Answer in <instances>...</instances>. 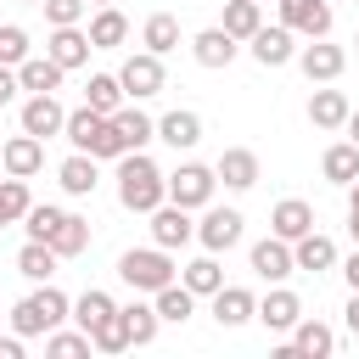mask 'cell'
<instances>
[{
	"mask_svg": "<svg viewBox=\"0 0 359 359\" xmlns=\"http://www.w3.org/2000/svg\"><path fill=\"white\" fill-rule=\"evenodd\" d=\"M118 202L129 213H151L157 202H168V174L146 151H123L118 157Z\"/></svg>",
	"mask_w": 359,
	"mask_h": 359,
	"instance_id": "6da1fadb",
	"label": "cell"
},
{
	"mask_svg": "<svg viewBox=\"0 0 359 359\" xmlns=\"http://www.w3.org/2000/svg\"><path fill=\"white\" fill-rule=\"evenodd\" d=\"M62 135L73 140V151H90L95 163L101 157H123V140H118V129H112V118L107 112H95V107H73L67 112V123H62Z\"/></svg>",
	"mask_w": 359,
	"mask_h": 359,
	"instance_id": "7a4b0ae2",
	"label": "cell"
},
{
	"mask_svg": "<svg viewBox=\"0 0 359 359\" xmlns=\"http://www.w3.org/2000/svg\"><path fill=\"white\" fill-rule=\"evenodd\" d=\"M67 314H73V303H67V297H62L50 280H39V292H28V297L11 309V331L28 342V337H45V331H56Z\"/></svg>",
	"mask_w": 359,
	"mask_h": 359,
	"instance_id": "3957f363",
	"label": "cell"
},
{
	"mask_svg": "<svg viewBox=\"0 0 359 359\" xmlns=\"http://www.w3.org/2000/svg\"><path fill=\"white\" fill-rule=\"evenodd\" d=\"M118 280L151 297L157 286H168V280H180V269H174V252L151 241V247H129V252L118 258Z\"/></svg>",
	"mask_w": 359,
	"mask_h": 359,
	"instance_id": "277c9868",
	"label": "cell"
},
{
	"mask_svg": "<svg viewBox=\"0 0 359 359\" xmlns=\"http://www.w3.org/2000/svg\"><path fill=\"white\" fill-rule=\"evenodd\" d=\"M213 191H219V174L208 168V163H180L174 174H168V202H180V208H208L213 202Z\"/></svg>",
	"mask_w": 359,
	"mask_h": 359,
	"instance_id": "5b68a950",
	"label": "cell"
},
{
	"mask_svg": "<svg viewBox=\"0 0 359 359\" xmlns=\"http://www.w3.org/2000/svg\"><path fill=\"white\" fill-rule=\"evenodd\" d=\"M241 230H247V219L236 213V208H202V219H196V241L208 247V252H230V247H241Z\"/></svg>",
	"mask_w": 359,
	"mask_h": 359,
	"instance_id": "8992f818",
	"label": "cell"
},
{
	"mask_svg": "<svg viewBox=\"0 0 359 359\" xmlns=\"http://www.w3.org/2000/svg\"><path fill=\"white\" fill-rule=\"evenodd\" d=\"M118 84H123V95L129 101H146V95H157L168 79H163V56H151V50H135V56H123V67H118Z\"/></svg>",
	"mask_w": 359,
	"mask_h": 359,
	"instance_id": "52a82bcc",
	"label": "cell"
},
{
	"mask_svg": "<svg viewBox=\"0 0 359 359\" xmlns=\"http://www.w3.org/2000/svg\"><path fill=\"white\" fill-rule=\"evenodd\" d=\"M292 62L303 67V79H309V84H331V79H342L348 50H342V45H331V39H309V45H303Z\"/></svg>",
	"mask_w": 359,
	"mask_h": 359,
	"instance_id": "ba28073f",
	"label": "cell"
},
{
	"mask_svg": "<svg viewBox=\"0 0 359 359\" xmlns=\"http://www.w3.org/2000/svg\"><path fill=\"white\" fill-rule=\"evenodd\" d=\"M146 219H151V241L168 247V252L185 247V241H196V219H191V208H180V202H157Z\"/></svg>",
	"mask_w": 359,
	"mask_h": 359,
	"instance_id": "9c48e42d",
	"label": "cell"
},
{
	"mask_svg": "<svg viewBox=\"0 0 359 359\" xmlns=\"http://www.w3.org/2000/svg\"><path fill=\"white\" fill-rule=\"evenodd\" d=\"M0 168L17 174V180H34V174L45 168V140L28 135V129H17L11 140H0Z\"/></svg>",
	"mask_w": 359,
	"mask_h": 359,
	"instance_id": "30bf717a",
	"label": "cell"
},
{
	"mask_svg": "<svg viewBox=\"0 0 359 359\" xmlns=\"http://www.w3.org/2000/svg\"><path fill=\"white\" fill-rule=\"evenodd\" d=\"M280 22L297 39H325L331 34V0H280Z\"/></svg>",
	"mask_w": 359,
	"mask_h": 359,
	"instance_id": "8fae6325",
	"label": "cell"
},
{
	"mask_svg": "<svg viewBox=\"0 0 359 359\" xmlns=\"http://www.w3.org/2000/svg\"><path fill=\"white\" fill-rule=\"evenodd\" d=\"M247 264H252V275L258 280H286V275H297V264H292V241H280V236H264V241H252V252H247Z\"/></svg>",
	"mask_w": 359,
	"mask_h": 359,
	"instance_id": "7c38bea8",
	"label": "cell"
},
{
	"mask_svg": "<svg viewBox=\"0 0 359 359\" xmlns=\"http://www.w3.org/2000/svg\"><path fill=\"white\" fill-rule=\"evenodd\" d=\"M247 50H252L258 67H286V62L297 56V34H292L286 22H275V28H258V34L247 39Z\"/></svg>",
	"mask_w": 359,
	"mask_h": 359,
	"instance_id": "4fadbf2b",
	"label": "cell"
},
{
	"mask_svg": "<svg viewBox=\"0 0 359 359\" xmlns=\"http://www.w3.org/2000/svg\"><path fill=\"white\" fill-rule=\"evenodd\" d=\"M17 123H22L28 135L50 140V135H62V123H67V107L56 101V90H50V95H28V101H22V112H17Z\"/></svg>",
	"mask_w": 359,
	"mask_h": 359,
	"instance_id": "5bb4252c",
	"label": "cell"
},
{
	"mask_svg": "<svg viewBox=\"0 0 359 359\" xmlns=\"http://www.w3.org/2000/svg\"><path fill=\"white\" fill-rule=\"evenodd\" d=\"M213 174L224 180V191H252L264 168H258V151H247V146H224L219 163H213Z\"/></svg>",
	"mask_w": 359,
	"mask_h": 359,
	"instance_id": "9a60e30c",
	"label": "cell"
},
{
	"mask_svg": "<svg viewBox=\"0 0 359 359\" xmlns=\"http://www.w3.org/2000/svg\"><path fill=\"white\" fill-rule=\"evenodd\" d=\"M252 320H264V331H292V325L303 320V297L286 292V286L275 280L269 297H258V314H252Z\"/></svg>",
	"mask_w": 359,
	"mask_h": 359,
	"instance_id": "2e32d148",
	"label": "cell"
},
{
	"mask_svg": "<svg viewBox=\"0 0 359 359\" xmlns=\"http://www.w3.org/2000/svg\"><path fill=\"white\" fill-rule=\"evenodd\" d=\"M292 359H325V353H337V331L325 325V320H314V314H303L297 325H292Z\"/></svg>",
	"mask_w": 359,
	"mask_h": 359,
	"instance_id": "e0dca14e",
	"label": "cell"
},
{
	"mask_svg": "<svg viewBox=\"0 0 359 359\" xmlns=\"http://www.w3.org/2000/svg\"><path fill=\"white\" fill-rule=\"evenodd\" d=\"M45 56H50L62 73H73V67H84V62H90V34H84L79 22H73V28H50Z\"/></svg>",
	"mask_w": 359,
	"mask_h": 359,
	"instance_id": "ac0fdd59",
	"label": "cell"
},
{
	"mask_svg": "<svg viewBox=\"0 0 359 359\" xmlns=\"http://www.w3.org/2000/svg\"><path fill=\"white\" fill-rule=\"evenodd\" d=\"M236 50H241V39H230L219 22H213V28H202V34L191 39L196 67H213V73H219V67H230V62H236Z\"/></svg>",
	"mask_w": 359,
	"mask_h": 359,
	"instance_id": "d6986e66",
	"label": "cell"
},
{
	"mask_svg": "<svg viewBox=\"0 0 359 359\" xmlns=\"http://www.w3.org/2000/svg\"><path fill=\"white\" fill-rule=\"evenodd\" d=\"M314 230V208L303 202V196H286V202H275V213H269V236H280V241H297V236H309Z\"/></svg>",
	"mask_w": 359,
	"mask_h": 359,
	"instance_id": "ffe728a7",
	"label": "cell"
},
{
	"mask_svg": "<svg viewBox=\"0 0 359 359\" xmlns=\"http://www.w3.org/2000/svg\"><path fill=\"white\" fill-rule=\"evenodd\" d=\"M252 314H258V297H252L247 286H219V292H213V320H219L224 331L247 325Z\"/></svg>",
	"mask_w": 359,
	"mask_h": 359,
	"instance_id": "44dd1931",
	"label": "cell"
},
{
	"mask_svg": "<svg viewBox=\"0 0 359 359\" xmlns=\"http://www.w3.org/2000/svg\"><path fill=\"white\" fill-rule=\"evenodd\" d=\"M90 50H118L123 39H129V17L118 11V6H95V17H90Z\"/></svg>",
	"mask_w": 359,
	"mask_h": 359,
	"instance_id": "7402d4cb",
	"label": "cell"
},
{
	"mask_svg": "<svg viewBox=\"0 0 359 359\" xmlns=\"http://www.w3.org/2000/svg\"><path fill=\"white\" fill-rule=\"evenodd\" d=\"M157 140H168L174 151H191V146L202 140V118H196L191 107H174V112H163V118H157Z\"/></svg>",
	"mask_w": 359,
	"mask_h": 359,
	"instance_id": "603a6c76",
	"label": "cell"
},
{
	"mask_svg": "<svg viewBox=\"0 0 359 359\" xmlns=\"http://www.w3.org/2000/svg\"><path fill=\"white\" fill-rule=\"evenodd\" d=\"M348 112H353V101H348L342 90H314V95H309V123H314V129H325V135H331V129H342V123H348Z\"/></svg>",
	"mask_w": 359,
	"mask_h": 359,
	"instance_id": "cb8c5ba5",
	"label": "cell"
},
{
	"mask_svg": "<svg viewBox=\"0 0 359 359\" xmlns=\"http://www.w3.org/2000/svg\"><path fill=\"white\" fill-rule=\"evenodd\" d=\"M112 129H118L123 151H146V140H157V118H146L140 107H118L112 112Z\"/></svg>",
	"mask_w": 359,
	"mask_h": 359,
	"instance_id": "d4e9b609",
	"label": "cell"
},
{
	"mask_svg": "<svg viewBox=\"0 0 359 359\" xmlns=\"http://www.w3.org/2000/svg\"><path fill=\"white\" fill-rule=\"evenodd\" d=\"M292 264H297V269H309V275H320V269H331V264H337V241H331V236H320V230H309V236H297V241H292Z\"/></svg>",
	"mask_w": 359,
	"mask_h": 359,
	"instance_id": "484cf974",
	"label": "cell"
},
{
	"mask_svg": "<svg viewBox=\"0 0 359 359\" xmlns=\"http://www.w3.org/2000/svg\"><path fill=\"white\" fill-rule=\"evenodd\" d=\"M151 309H157V320L185 325V320L196 314V292H191V286H180V280H168V286H157V292H151Z\"/></svg>",
	"mask_w": 359,
	"mask_h": 359,
	"instance_id": "4316f807",
	"label": "cell"
},
{
	"mask_svg": "<svg viewBox=\"0 0 359 359\" xmlns=\"http://www.w3.org/2000/svg\"><path fill=\"white\" fill-rule=\"evenodd\" d=\"M219 28L230 34V39H252L258 28H264V0H224V17H219Z\"/></svg>",
	"mask_w": 359,
	"mask_h": 359,
	"instance_id": "83f0119b",
	"label": "cell"
},
{
	"mask_svg": "<svg viewBox=\"0 0 359 359\" xmlns=\"http://www.w3.org/2000/svg\"><path fill=\"white\" fill-rule=\"evenodd\" d=\"M17 84H22L28 95H50V90H62V67H56L50 56H22V62H17Z\"/></svg>",
	"mask_w": 359,
	"mask_h": 359,
	"instance_id": "f1b7e54d",
	"label": "cell"
},
{
	"mask_svg": "<svg viewBox=\"0 0 359 359\" xmlns=\"http://www.w3.org/2000/svg\"><path fill=\"white\" fill-rule=\"evenodd\" d=\"M140 45H146L151 56L180 50V17H174V11H151V17H146V28H140Z\"/></svg>",
	"mask_w": 359,
	"mask_h": 359,
	"instance_id": "f546056e",
	"label": "cell"
},
{
	"mask_svg": "<svg viewBox=\"0 0 359 359\" xmlns=\"http://www.w3.org/2000/svg\"><path fill=\"white\" fill-rule=\"evenodd\" d=\"M56 180H62V191H67V196H90V191L101 185V174H95V157H90V151H73V157L56 168Z\"/></svg>",
	"mask_w": 359,
	"mask_h": 359,
	"instance_id": "4dcf8cb0",
	"label": "cell"
},
{
	"mask_svg": "<svg viewBox=\"0 0 359 359\" xmlns=\"http://www.w3.org/2000/svg\"><path fill=\"white\" fill-rule=\"evenodd\" d=\"M180 286H191L196 297H213V292L224 286V269H219V252H202V258H191V264L180 269Z\"/></svg>",
	"mask_w": 359,
	"mask_h": 359,
	"instance_id": "1f68e13d",
	"label": "cell"
},
{
	"mask_svg": "<svg viewBox=\"0 0 359 359\" xmlns=\"http://www.w3.org/2000/svg\"><path fill=\"white\" fill-rule=\"evenodd\" d=\"M17 275L34 280V286L50 280V275H56V247H50V241H22V252H17Z\"/></svg>",
	"mask_w": 359,
	"mask_h": 359,
	"instance_id": "d6a6232c",
	"label": "cell"
},
{
	"mask_svg": "<svg viewBox=\"0 0 359 359\" xmlns=\"http://www.w3.org/2000/svg\"><path fill=\"white\" fill-rule=\"evenodd\" d=\"M118 320H123V331H129V348H146V342H157V309L151 303H123L118 309Z\"/></svg>",
	"mask_w": 359,
	"mask_h": 359,
	"instance_id": "836d02e7",
	"label": "cell"
},
{
	"mask_svg": "<svg viewBox=\"0 0 359 359\" xmlns=\"http://www.w3.org/2000/svg\"><path fill=\"white\" fill-rule=\"evenodd\" d=\"M320 174H325L331 185H353V174H359V146H353V140H337V146H325V157H320Z\"/></svg>",
	"mask_w": 359,
	"mask_h": 359,
	"instance_id": "e575fe53",
	"label": "cell"
},
{
	"mask_svg": "<svg viewBox=\"0 0 359 359\" xmlns=\"http://www.w3.org/2000/svg\"><path fill=\"white\" fill-rule=\"evenodd\" d=\"M50 247H56V258H79V252L90 247V219H79V213H62V224L50 230Z\"/></svg>",
	"mask_w": 359,
	"mask_h": 359,
	"instance_id": "d590c367",
	"label": "cell"
},
{
	"mask_svg": "<svg viewBox=\"0 0 359 359\" xmlns=\"http://www.w3.org/2000/svg\"><path fill=\"white\" fill-rule=\"evenodd\" d=\"M84 107H95V112H118L123 107V84H118V73H90V84H84Z\"/></svg>",
	"mask_w": 359,
	"mask_h": 359,
	"instance_id": "8d00e7d4",
	"label": "cell"
},
{
	"mask_svg": "<svg viewBox=\"0 0 359 359\" xmlns=\"http://www.w3.org/2000/svg\"><path fill=\"white\" fill-rule=\"evenodd\" d=\"M28 180H17V174H0V230L6 224H22V213H28Z\"/></svg>",
	"mask_w": 359,
	"mask_h": 359,
	"instance_id": "74e56055",
	"label": "cell"
},
{
	"mask_svg": "<svg viewBox=\"0 0 359 359\" xmlns=\"http://www.w3.org/2000/svg\"><path fill=\"white\" fill-rule=\"evenodd\" d=\"M112 309H118V303H112L101 286H90V292H79V297H73V314H67V320H79V331H90V325H95V320H107Z\"/></svg>",
	"mask_w": 359,
	"mask_h": 359,
	"instance_id": "f35d334b",
	"label": "cell"
},
{
	"mask_svg": "<svg viewBox=\"0 0 359 359\" xmlns=\"http://www.w3.org/2000/svg\"><path fill=\"white\" fill-rule=\"evenodd\" d=\"M90 348H95V353H123V348H129V331H123L118 309H112L107 320H95V325H90Z\"/></svg>",
	"mask_w": 359,
	"mask_h": 359,
	"instance_id": "ab89813d",
	"label": "cell"
},
{
	"mask_svg": "<svg viewBox=\"0 0 359 359\" xmlns=\"http://www.w3.org/2000/svg\"><path fill=\"white\" fill-rule=\"evenodd\" d=\"M45 353H50V359H84V353H95V348H90V331H62V325H56V331H45Z\"/></svg>",
	"mask_w": 359,
	"mask_h": 359,
	"instance_id": "60d3db41",
	"label": "cell"
},
{
	"mask_svg": "<svg viewBox=\"0 0 359 359\" xmlns=\"http://www.w3.org/2000/svg\"><path fill=\"white\" fill-rule=\"evenodd\" d=\"M62 213H67V208H50V202H28V213H22V230H28V241H50V230L62 224Z\"/></svg>",
	"mask_w": 359,
	"mask_h": 359,
	"instance_id": "b9f144b4",
	"label": "cell"
},
{
	"mask_svg": "<svg viewBox=\"0 0 359 359\" xmlns=\"http://www.w3.org/2000/svg\"><path fill=\"white\" fill-rule=\"evenodd\" d=\"M22 56H28V28L22 22H0V62L17 67Z\"/></svg>",
	"mask_w": 359,
	"mask_h": 359,
	"instance_id": "7bdbcfd3",
	"label": "cell"
},
{
	"mask_svg": "<svg viewBox=\"0 0 359 359\" xmlns=\"http://www.w3.org/2000/svg\"><path fill=\"white\" fill-rule=\"evenodd\" d=\"M45 6V22L50 28H73V22H84V11H90V0H39Z\"/></svg>",
	"mask_w": 359,
	"mask_h": 359,
	"instance_id": "ee69618b",
	"label": "cell"
},
{
	"mask_svg": "<svg viewBox=\"0 0 359 359\" xmlns=\"http://www.w3.org/2000/svg\"><path fill=\"white\" fill-rule=\"evenodd\" d=\"M17 90H22V84H17V67H6V62H0V107H11V101H17Z\"/></svg>",
	"mask_w": 359,
	"mask_h": 359,
	"instance_id": "f6af8a7d",
	"label": "cell"
},
{
	"mask_svg": "<svg viewBox=\"0 0 359 359\" xmlns=\"http://www.w3.org/2000/svg\"><path fill=\"white\" fill-rule=\"evenodd\" d=\"M342 280H348V292H359V247L342 258Z\"/></svg>",
	"mask_w": 359,
	"mask_h": 359,
	"instance_id": "bcb514c9",
	"label": "cell"
},
{
	"mask_svg": "<svg viewBox=\"0 0 359 359\" xmlns=\"http://www.w3.org/2000/svg\"><path fill=\"white\" fill-rule=\"evenodd\" d=\"M0 359H22V337H17V331L0 337Z\"/></svg>",
	"mask_w": 359,
	"mask_h": 359,
	"instance_id": "7dc6e473",
	"label": "cell"
},
{
	"mask_svg": "<svg viewBox=\"0 0 359 359\" xmlns=\"http://www.w3.org/2000/svg\"><path fill=\"white\" fill-rule=\"evenodd\" d=\"M342 325H348V331H353V337H359V292H353V297H348V309H342Z\"/></svg>",
	"mask_w": 359,
	"mask_h": 359,
	"instance_id": "c3c4849f",
	"label": "cell"
},
{
	"mask_svg": "<svg viewBox=\"0 0 359 359\" xmlns=\"http://www.w3.org/2000/svg\"><path fill=\"white\" fill-rule=\"evenodd\" d=\"M342 129H348V140H353V146H359V107H353V112H348V123H342Z\"/></svg>",
	"mask_w": 359,
	"mask_h": 359,
	"instance_id": "681fc988",
	"label": "cell"
},
{
	"mask_svg": "<svg viewBox=\"0 0 359 359\" xmlns=\"http://www.w3.org/2000/svg\"><path fill=\"white\" fill-rule=\"evenodd\" d=\"M348 236L359 241V208H348Z\"/></svg>",
	"mask_w": 359,
	"mask_h": 359,
	"instance_id": "f907efd6",
	"label": "cell"
},
{
	"mask_svg": "<svg viewBox=\"0 0 359 359\" xmlns=\"http://www.w3.org/2000/svg\"><path fill=\"white\" fill-rule=\"evenodd\" d=\"M348 208H359V174H353V185H348Z\"/></svg>",
	"mask_w": 359,
	"mask_h": 359,
	"instance_id": "816d5d0a",
	"label": "cell"
},
{
	"mask_svg": "<svg viewBox=\"0 0 359 359\" xmlns=\"http://www.w3.org/2000/svg\"><path fill=\"white\" fill-rule=\"evenodd\" d=\"M90 6H112V0H90Z\"/></svg>",
	"mask_w": 359,
	"mask_h": 359,
	"instance_id": "f5cc1de1",
	"label": "cell"
},
{
	"mask_svg": "<svg viewBox=\"0 0 359 359\" xmlns=\"http://www.w3.org/2000/svg\"><path fill=\"white\" fill-rule=\"evenodd\" d=\"M353 45H359V34H353Z\"/></svg>",
	"mask_w": 359,
	"mask_h": 359,
	"instance_id": "db71d44e",
	"label": "cell"
},
{
	"mask_svg": "<svg viewBox=\"0 0 359 359\" xmlns=\"http://www.w3.org/2000/svg\"><path fill=\"white\" fill-rule=\"evenodd\" d=\"M28 6H39V0H28Z\"/></svg>",
	"mask_w": 359,
	"mask_h": 359,
	"instance_id": "11a10c76",
	"label": "cell"
},
{
	"mask_svg": "<svg viewBox=\"0 0 359 359\" xmlns=\"http://www.w3.org/2000/svg\"><path fill=\"white\" fill-rule=\"evenodd\" d=\"M0 174H6V168H0Z\"/></svg>",
	"mask_w": 359,
	"mask_h": 359,
	"instance_id": "9f6ffc18",
	"label": "cell"
}]
</instances>
